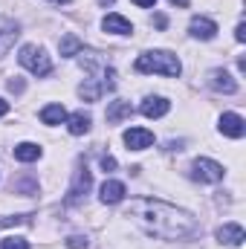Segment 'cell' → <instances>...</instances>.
<instances>
[{
    "mask_svg": "<svg viewBox=\"0 0 246 249\" xmlns=\"http://www.w3.org/2000/svg\"><path fill=\"white\" fill-rule=\"evenodd\" d=\"M127 217H133L145 232L165 238V241H183L197 229V223L188 212L171 206V203H162V200H151V197L130 200Z\"/></svg>",
    "mask_w": 246,
    "mask_h": 249,
    "instance_id": "1",
    "label": "cell"
},
{
    "mask_svg": "<svg viewBox=\"0 0 246 249\" xmlns=\"http://www.w3.org/2000/svg\"><path fill=\"white\" fill-rule=\"evenodd\" d=\"M78 53H81V41L75 35H64L61 38V55L70 58V55H78Z\"/></svg>",
    "mask_w": 246,
    "mask_h": 249,
    "instance_id": "18",
    "label": "cell"
},
{
    "mask_svg": "<svg viewBox=\"0 0 246 249\" xmlns=\"http://www.w3.org/2000/svg\"><path fill=\"white\" fill-rule=\"evenodd\" d=\"M136 72H159V75H180L183 64L177 55L165 53V50H154V53H142L136 58Z\"/></svg>",
    "mask_w": 246,
    "mask_h": 249,
    "instance_id": "2",
    "label": "cell"
},
{
    "mask_svg": "<svg viewBox=\"0 0 246 249\" xmlns=\"http://www.w3.org/2000/svg\"><path fill=\"white\" fill-rule=\"evenodd\" d=\"M235 38H238L241 44H244V41H246V23H244V20L238 23V29H235Z\"/></svg>",
    "mask_w": 246,
    "mask_h": 249,
    "instance_id": "23",
    "label": "cell"
},
{
    "mask_svg": "<svg viewBox=\"0 0 246 249\" xmlns=\"http://www.w3.org/2000/svg\"><path fill=\"white\" fill-rule=\"evenodd\" d=\"M53 3H70V0H53Z\"/></svg>",
    "mask_w": 246,
    "mask_h": 249,
    "instance_id": "28",
    "label": "cell"
},
{
    "mask_svg": "<svg viewBox=\"0 0 246 249\" xmlns=\"http://www.w3.org/2000/svg\"><path fill=\"white\" fill-rule=\"evenodd\" d=\"M217 241H220V244H229V247H241L246 241L244 226H241V223H223V226L217 229Z\"/></svg>",
    "mask_w": 246,
    "mask_h": 249,
    "instance_id": "9",
    "label": "cell"
},
{
    "mask_svg": "<svg viewBox=\"0 0 246 249\" xmlns=\"http://www.w3.org/2000/svg\"><path fill=\"white\" fill-rule=\"evenodd\" d=\"M188 29H191V35H194V38H200V41H211V38L217 35V23H214V20H209V18H194Z\"/></svg>",
    "mask_w": 246,
    "mask_h": 249,
    "instance_id": "11",
    "label": "cell"
},
{
    "mask_svg": "<svg viewBox=\"0 0 246 249\" xmlns=\"http://www.w3.org/2000/svg\"><path fill=\"white\" fill-rule=\"evenodd\" d=\"M124 145L130 151H145L154 145V133L145 127H130V130H124Z\"/></svg>",
    "mask_w": 246,
    "mask_h": 249,
    "instance_id": "6",
    "label": "cell"
},
{
    "mask_svg": "<svg viewBox=\"0 0 246 249\" xmlns=\"http://www.w3.org/2000/svg\"><path fill=\"white\" fill-rule=\"evenodd\" d=\"M133 3H136V6H142V9H151L157 0H133Z\"/></svg>",
    "mask_w": 246,
    "mask_h": 249,
    "instance_id": "24",
    "label": "cell"
},
{
    "mask_svg": "<svg viewBox=\"0 0 246 249\" xmlns=\"http://www.w3.org/2000/svg\"><path fill=\"white\" fill-rule=\"evenodd\" d=\"M41 157V148L35 145V142H20V145H15V160H20V162H35Z\"/></svg>",
    "mask_w": 246,
    "mask_h": 249,
    "instance_id": "15",
    "label": "cell"
},
{
    "mask_svg": "<svg viewBox=\"0 0 246 249\" xmlns=\"http://www.w3.org/2000/svg\"><path fill=\"white\" fill-rule=\"evenodd\" d=\"M0 249H29V241L26 238H3Z\"/></svg>",
    "mask_w": 246,
    "mask_h": 249,
    "instance_id": "20",
    "label": "cell"
},
{
    "mask_svg": "<svg viewBox=\"0 0 246 249\" xmlns=\"http://www.w3.org/2000/svg\"><path fill=\"white\" fill-rule=\"evenodd\" d=\"M220 133H223V136H232V139H241L246 133L244 116H238V113H223V116H220Z\"/></svg>",
    "mask_w": 246,
    "mask_h": 249,
    "instance_id": "8",
    "label": "cell"
},
{
    "mask_svg": "<svg viewBox=\"0 0 246 249\" xmlns=\"http://www.w3.org/2000/svg\"><path fill=\"white\" fill-rule=\"evenodd\" d=\"M102 29H105V32H113V35H130V32H133L130 20L122 18V15H107V18L102 20Z\"/></svg>",
    "mask_w": 246,
    "mask_h": 249,
    "instance_id": "13",
    "label": "cell"
},
{
    "mask_svg": "<svg viewBox=\"0 0 246 249\" xmlns=\"http://www.w3.org/2000/svg\"><path fill=\"white\" fill-rule=\"evenodd\" d=\"M9 113V102L6 99H0V116H6Z\"/></svg>",
    "mask_w": 246,
    "mask_h": 249,
    "instance_id": "25",
    "label": "cell"
},
{
    "mask_svg": "<svg viewBox=\"0 0 246 249\" xmlns=\"http://www.w3.org/2000/svg\"><path fill=\"white\" fill-rule=\"evenodd\" d=\"M67 130L72 133V136H81V133H87L90 130V116L87 113H72V116H67Z\"/></svg>",
    "mask_w": 246,
    "mask_h": 249,
    "instance_id": "14",
    "label": "cell"
},
{
    "mask_svg": "<svg viewBox=\"0 0 246 249\" xmlns=\"http://www.w3.org/2000/svg\"><path fill=\"white\" fill-rule=\"evenodd\" d=\"M130 113H133L130 102H110V107H107V122L116 124V122H122V119H127Z\"/></svg>",
    "mask_w": 246,
    "mask_h": 249,
    "instance_id": "17",
    "label": "cell"
},
{
    "mask_svg": "<svg viewBox=\"0 0 246 249\" xmlns=\"http://www.w3.org/2000/svg\"><path fill=\"white\" fill-rule=\"evenodd\" d=\"M174 6H188V0H171Z\"/></svg>",
    "mask_w": 246,
    "mask_h": 249,
    "instance_id": "26",
    "label": "cell"
},
{
    "mask_svg": "<svg viewBox=\"0 0 246 249\" xmlns=\"http://www.w3.org/2000/svg\"><path fill=\"white\" fill-rule=\"evenodd\" d=\"M41 122H44V124H61V122H67V110H64V105H47V107L41 110Z\"/></svg>",
    "mask_w": 246,
    "mask_h": 249,
    "instance_id": "16",
    "label": "cell"
},
{
    "mask_svg": "<svg viewBox=\"0 0 246 249\" xmlns=\"http://www.w3.org/2000/svg\"><path fill=\"white\" fill-rule=\"evenodd\" d=\"M191 177L200 180V183H220V180H223V165L214 162V160L200 157V160H194V165H191Z\"/></svg>",
    "mask_w": 246,
    "mask_h": 249,
    "instance_id": "4",
    "label": "cell"
},
{
    "mask_svg": "<svg viewBox=\"0 0 246 249\" xmlns=\"http://www.w3.org/2000/svg\"><path fill=\"white\" fill-rule=\"evenodd\" d=\"M102 168H105V171H113V168H116V160H113V157H102Z\"/></svg>",
    "mask_w": 246,
    "mask_h": 249,
    "instance_id": "22",
    "label": "cell"
},
{
    "mask_svg": "<svg viewBox=\"0 0 246 249\" xmlns=\"http://www.w3.org/2000/svg\"><path fill=\"white\" fill-rule=\"evenodd\" d=\"M90 171H87V165H78L75 168V177H72V186L67 191V203H78L87 191H90Z\"/></svg>",
    "mask_w": 246,
    "mask_h": 249,
    "instance_id": "5",
    "label": "cell"
},
{
    "mask_svg": "<svg viewBox=\"0 0 246 249\" xmlns=\"http://www.w3.org/2000/svg\"><path fill=\"white\" fill-rule=\"evenodd\" d=\"M209 84H211L217 93H235V90H238V81H235L226 70H211V72H209Z\"/></svg>",
    "mask_w": 246,
    "mask_h": 249,
    "instance_id": "10",
    "label": "cell"
},
{
    "mask_svg": "<svg viewBox=\"0 0 246 249\" xmlns=\"http://www.w3.org/2000/svg\"><path fill=\"white\" fill-rule=\"evenodd\" d=\"M139 110H142V116H148V119H159V116H165V113L171 110V102L162 99V96H148Z\"/></svg>",
    "mask_w": 246,
    "mask_h": 249,
    "instance_id": "7",
    "label": "cell"
},
{
    "mask_svg": "<svg viewBox=\"0 0 246 249\" xmlns=\"http://www.w3.org/2000/svg\"><path fill=\"white\" fill-rule=\"evenodd\" d=\"M18 61H20V67H26L32 75H50V70H53L50 55H47L41 47H32V44L20 47V55H18Z\"/></svg>",
    "mask_w": 246,
    "mask_h": 249,
    "instance_id": "3",
    "label": "cell"
},
{
    "mask_svg": "<svg viewBox=\"0 0 246 249\" xmlns=\"http://www.w3.org/2000/svg\"><path fill=\"white\" fill-rule=\"evenodd\" d=\"M102 203H122L124 200V183H119V180H105L102 183Z\"/></svg>",
    "mask_w": 246,
    "mask_h": 249,
    "instance_id": "12",
    "label": "cell"
},
{
    "mask_svg": "<svg viewBox=\"0 0 246 249\" xmlns=\"http://www.w3.org/2000/svg\"><path fill=\"white\" fill-rule=\"evenodd\" d=\"M99 3H102V6H110V3H113V0H99Z\"/></svg>",
    "mask_w": 246,
    "mask_h": 249,
    "instance_id": "27",
    "label": "cell"
},
{
    "mask_svg": "<svg viewBox=\"0 0 246 249\" xmlns=\"http://www.w3.org/2000/svg\"><path fill=\"white\" fill-rule=\"evenodd\" d=\"M67 247L70 249H84L87 247V238H84V235H70V238H67Z\"/></svg>",
    "mask_w": 246,
    "mask_h": 249,
    "instance_id": "21",
    "label": "cell"
},
{
    "mask_svg": "<svg viewBox=\"0 0 246 249\" xmlns=\"http://www.w3.org/2000/svg\"><path fill=\"white\" fill-rule=\"evenodd\" d=\"M15 38H18V29H15V26L0 29V55H6V53H9V47L15 44Z\"/></svg>",
    "mask_w": 246,
    "mask_h": 249,
    "instance_id": "19",
    "label": "cell"
}]
</instances>
